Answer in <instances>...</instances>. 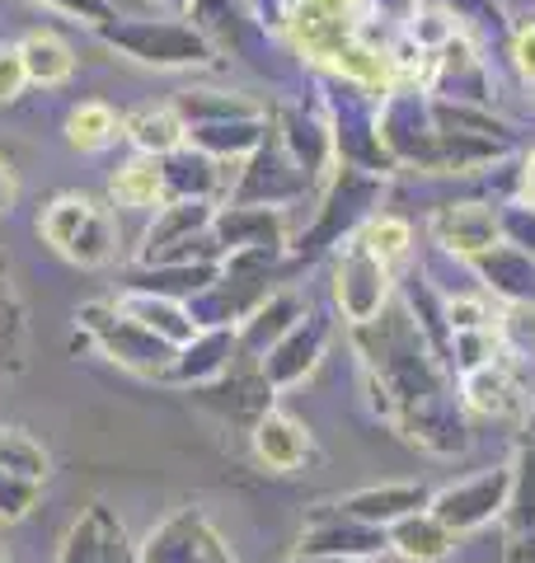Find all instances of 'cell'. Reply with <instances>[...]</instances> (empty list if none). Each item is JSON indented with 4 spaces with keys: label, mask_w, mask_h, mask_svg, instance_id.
Returning a JSON list of instances; mask_svg holds the SVG:
<instances>
[{
    "label": "cell",
    "mask_w": 535,
    "mask_h": 563,
    "mask_svg": "<svg viewBox=\"0 0 535 563\" xmlns=\"http://www.w3.org/2000/svg\"><path fill=\"white\" fill-rule=\"evenodd\" d=\"M352 343L362 352L371 413L395 422L408 442L433 455H456L470 446L451 372L404 301H390L371 324H357Z\"/></svg>",
    "instance_id": "obj_1"
},
{
    "label": "cell",
    "mask_w": 535,
    "mask_h": 563,
    "mask_svg": "<svg viewBox=\"0 0 535 563\" xmlns=\"http://www.w3.org/2000/svg\"><path fill=\"white\" fill-rule=\"evenodd\" d=\"M381 198H385V174L338 165L329 174L325 198H319V207H315V221L296 235V244H287V258L292 263H315L329 250H343V244L357 240V231L381 211Z\"/></svg>",
    "instance_id": "obj_2"
},
{
    "label": "cell",
    "mask_w": 535,
    "mask_h": 563,
    "mask_svg": "<svg viewBox=\"0 0 535 563\" xmlns=\"http://www.w3.org/2000/svg\"><path fill=\"white\" fill-rule=\"evenodd\" d=\"M95 33L103 47H113L122 57H132L137 66H155V70H193V66H211L221 57L203 38V29L184 20H128V14H113Z\"/></svg>",
    "instance_id": "obj_3"
},
{
    "label": "cell",
    "mask_w": 535,
    "mask_h": 563,
    "mask_svg": "<svg viewBox=\"0 0 535 563\" xmlns=\"http://www.w3.org/2000/svg\"><path fill=\"white\" fill-rule=\"evenodd\" d=\"M325 113H329V132H334V161L338 165H352V169H371V174H390V155L381 146V132H376V109H381V95H371L367 85L343 80V76H329L325 70Z\"/></svg>",
    "instance_id": "obj_4"
},
{
    "label": "cell",
    "mask_w": 535,
    "mask_h": 563,
    "mask_svg": "<svg viewBox=\"0 0 535 563\" xmlns=\"http://www.w3.org/2000/svg\"><path fill=\"white\" fill-rule=\"evenodd\" d=\"M76 324H80L85 339L103 352V357H109L113 366H122V372L146 376V380H165L170 376L174 347L165 339H155L146 324H137L118 301H85L76 310Z\"/></svg>",
    "instance_id": "obj_5"
},
{
    "label": "cell",
    "mask_w": 535,
    "mask_h": 563,
    "mask_svg": "<svg viewBox=\"0 0 535 563\" xmlns=\"http://www.w3.org/2000/svg\"><path fill=\"white\" fill-rule=\"evenodd\" d=\"M507 498H512V461L437 488L433 503H427V512L460 540V536H474V531H484V526L503 521Z\"/></svg>",
    "instance_id": "obj_6"
},
{
    "label": "cell",
    "mask_w": 535,
    "mask_h": 563,
    "mask_svg": "<svg viewBox=\"0 0 535 563\" xmlns=\"http://www.w3.org/2000/svg\"><path fill=\"white\" fill-rule=\"evenodd\" d=\"M390 301H395V268L381 254H371L362 240H348L334 258V306L357 329L376 320Z\"/></svg>",
    "instance_id": "obj_7"
},
{
    "label": "cell",
    "mask_w": 535,
    "mask_h": 563,
    "mask_svg": "<svg viewBox=\"0 0 535 563\" xmlns=\"http://www.w3.org/2000/svg\"><path fill=\"white\" fill-rule=\"evenodd\" d=\"M310 188H315V179L277 141V132H268L263 146L249 155V161H240V174H236V184L226 188V198L244 202V207H287V202L306 198Z\"/></svg>",
    "instance_id": "obj_8"
},
{
    "label": "cell",
    "mask_w": 535,
    "mask_h": 563,
    "mask_svg": "<svg viewBox=\"0 0 535 563\" xmlns=\"http://www.w3.org/2000/svg\"><path fill=\"white\" fill-rule=\"evenodd\" d=\"M137 559L141 563H240L198 507H178L174 517L151 526L146 540L137 544Z\"/></svg>",
    "instance_id": "obj_9"
},
{
    "label": "cell",
    "mask_w": 535,
    "mask_h": 563,
    "mask_svg": "<svg viewBox=\"0 0 535 563\" xmlns=\"http://www.w3.org/2000/svg\"><path fill=\"white\" fill-rule=\"evenodd\" d=\"M423 90L433 99L479 103V109H489V103H493V76H489L484 57L470 47L466 33H456V38H446L437 52H427Z\"/></svg>",
    "instance_id": "obj_10"
},
{
    "label": "cell",
    "mask_w": 535,
    "mask_h": 563,
    "mask_svg": "<svg viewBox=\"0 0 535 563\" xmlns=\"http://www.w3.org/2000/svg\"><path fill=\"white\" fill-rule=\"evenodd\" d=\"M390 550V536L381 526H367L348 517L338 503L315 507L301 526V554H325V559H348V563H367Z\"/></svg>",
    "instance_id": "obj_11"
},
{
    "label": "cell",
    "mask_w": 535,
    "mask_h": 563,
    "mask_svg": "<svg viewBox=\"0 0 535 563\" xmlns=\"http://www.w3.org/2000/svg\"><path fill=\"white\" fill-rule=\"evenodd\" d=\"M329 339H334L329 314H325V310H306V314H301V320L259 357L263 380L273 385V390H292V385H301V380H306L315 366H319V357H325Z\"/></svg>",
    "instance_id": "obj_12"
},
{
    "label": "cell",
    "mask_w": 535,
    "mask_h": 563,
    "mask_svg": "<svg viewBox=\"0 0 535 563\" xmlns=\"http://www.w3.org/2000/svg\"><path fill=\"white\" fill-rule=\"evenodd\" d=\"M273 132L277 141L287 146L301 169L310 174V179H329V165H334V132H329V113H325V103H306V99H292V103H277L273 113Z\"/></svg>",
    "instance_id": "obj_13"
},
{
    "label": "cell",
    "mask_w": 535,
    "mask_h": 563,
    "mask_svg": "<svg viewBox=\"0 0 535 563\" xmlns=\"http://www.w3.org/2000/svg\"><path fill=\"white\" fill-rule=\"evenodd\" d=\"M427 231L446 254L474 263L479 254H489L493 244H503V217L489 202H441L427 221Z\"/></svg>",
    "instance_id": "obj_14"
},
{
    "label": "cell",
    "mask_w": 535,
    "mask_h": 563,
    "mask_svg": "<svg viewBox=\"0 0 535 563\" xmlns=\"http://www.w3.org/2000/svg\"><path fill=\"white\" fill-rule=\"evenodd\" d=\"M211 240H217L221 258L236 250H287V217L282 207H244V202H226L211 217Z\"/></svg>",
    "instance_id": "obj_15"
},
{
    "label": "cell",
    "mask_w": 535,
    "mask_h": 563,
    "mask_svg": "<svg viewBox=\"0 0 535 563\" xmlns=\"http://www.w3.org/2000/svg\"><path fill=\"white\" fill-rule=\"evenodd\" d=\"M240 357V339L236 329H198L184 347H174L170 362V385H184V390H203V385H217L221 376H230V366Z\"/></svg>",
    "instance_id": "obj_16"
},
{
    "label": "cell",
    "mask_w": 535,
    "mask_h": 563,
    "mask_svg": "<svg viewBox=\"0 0 535 563\" xmlns=\"http://www.w3.org/2000/svg\"><path fill=\"white\" fill-rule=\"evenodd\" d=\"M132 550L137 544L128 540V531H122V521L103 503H95L89 512H80L70 521V531L57 550V563H122Z\"/></svg>",
    "instance_id": "obj_17"
},
{
    "label": "cell",
    "mask_w": 535,
    "mask_h": 563,
    "mask_svg": "<svg viewBox=\"0 0 535 563\" xmlns=\"http://www.w3.org/2000/svg\"><path fill=\"white\" fill-rule=\"evenodd\" d=\"M160 184H165V202H217V192L230 188L226 165L211 161L198 146H178L160 155Z\"/></svg>",
    "instance_id": "obj_18"
},
{
    "label": "cell",
    "mask_w": 535,
    "mask_h": 563,
    "mask_svg": "<svg viewBox=\"0 0 535 563\" xmlns=\"http://www.w3.org/2000/svg\"><path fill=\"white\" fill-rule=\"evenodd\" d=\"M249 437H254L259 465H268L273 474H296L315 461V437H310L306 422L292 418V413H277V409L259 413Z\"/></svg>",
    "instance_id": "obj_19"
},
{
    "label": "cell",
    "mask_w": 535,
    "mask_h": 563,
    "mask_svg": "<svg viewBox=\"0 0 535 563\" xmlns=\"http://www.w3.org/2000/svg\"><path fill=\"white\" fill-rule=\"evenodd\" d=\"M211 217H217V202H160L151 225H146V235H141V258L137 263H155L170 250H178V244L207 235Z\"/></svg>",
    "instance_id": "obj_20"
},
{
    "label": "cell",
    "mask_w": 535,
    "mask_h": 563,
    "mask_svg": "<svg viewBox=\"0 0 535 563\" xmlns=\"http://www.w3.org/2000/svg\"><path fill=\"white\" fill-rule=\"evenodd\" d=\"M470 268L484 282V291H493L503 306H535V254L503 240L489 254H479Z\"/></svg>",
    "instance_id": "obj_21"
},
{
    "label": "cell",
    "mask_w": 535,
    "mask_h": 563,
    "mask_svg": "<svg viewBox=\"0 0 535 563\" xmlns=\"http://www.w3.org/2000/svg\"><path fill=\"white\" fill-rule=\"evenodd\" d=\"M433 503V493H427L423 484H371V488H357L348 493V498H338V507H343L348 517L367 521V526H381V531H390L395 521L423 512V507Z\"/></svg>",
    "instance_id": "obj_22"
},
{
    "label": "cell",
    "mask_w": 535,
    "mask_h": 563,
    "mask_svg": "<svg viewBox=\"0 0 535 563\" xmlns=\"http://www.w3.org/2000/svg\"><path fill=\"white\" fill-rule=\"evenodd\" d=\"M306 310H310V306L301 301L296 291H287V287L277 291V287H273V291H268L263 301H259V306H254V310H249L244 320H240V329H236L240 352H244V357H263V352L273 347V343H277L282 333H287V329H292V324H296Z\"/></svg>",
    "instance_id": "obj_23"
},
{
    "label": "cell",
    "mask_w": 535,
    "mask_h": 563,
    "mask_svg": "<svg viewBox=\"0 0 535 563\" xmlns=\"http://www.w3.org/2000/svg\"><path fill=\"white\" fill-rule=\"evenodd\" d=\"M221 277V263H137L128 273V291H151L170 296V301H193Z\"/></svg>",
    "instance_id": "obj_24"
},
{
    "label": "cell",
    "mask_w": 535,
    "mask_h": 563,
    "mask_svg": "<svg viewBox=\"0 0 535 563\" xmlns=\"http://www.w3.org/2000/svg\"><path fill=\"white\" fill-rule=\"evenodd\" d=\"M460 404H466L470 413H484V418H512L522 409V385L512 376L507 352L498 362L479 366V372L460 376Z\"/></svg>",
    "instance_id": "obj_25"
},
{
    "label": "cell",
    "mask_w": 535,
    "mask_h": 563,
    "mask_svg": "<svg viewBox=\"0 0 535 563\" xmlns=\"http://www.w3.org/2000/svg\"><path fill=\"white\" fill-rule=\"evenodd\" d=\"M118 306L132 314L137 324H146L155 339H165L170 347H184L193 333H198V324H193V314L184 301H170V296H151V291H118Z\"/></svg>",
    "instance_id": "obj_26"
},
{
    "label": "cell",
    "mask_w": 535,
    "mask_h": 563,
    "mask_svg": "<svg viewBox=\"0 0 535 563\" xmlns=\"http://www.w3.org/2000/svg\"><path fill=\"white\" fill-rule=\"evenodd\" d=\"M20 57H24V70H29V85H43V90H57L76 76V52L62 33L52 29H33L20 38Z\"/></svg>",
    "instance_id": "obj_27"
},
{
    "label": "cell",
    "mask_w": 535,
    "mask_h": 563,
    "mask_svg": "<svg viewBox=\"0 0 535 563\" xmlns=\"http://www.w3.org/2000/svg\"><path fill=\"white\" fill-rule=\"evenodd\" d=\"M390 550H395L404 563H441L446 554L456 550V536L446 531V526L427 512H414V517H404V521H395L390 526Z\"/></svg>",
    "instance_id": "obj_28"
},
{
    "label": "cell",
    "mask_w": 535,
    "mask_h": 563,
    "mask_svg": "<svg viewBox=\"0 0 535 563\" xmlns=\"http://www.w3.org/2000/svg\"><path fill=\"white\" fill-rule=\"evenodd\" d=\"M122 136L132 141V151L137 155H151V161H160V155H170L178 151L188 141V128H184V118L174 113V103L170 109H137L122 118Z\"/></svg>",
    "instance_id": "obj_29"
},
{
    "label": "cell",
    "mask_w": 535,
    "mask_h": 563,
    "mask_svg": "<svg viewBox=\"0 0 535 563\" xmlns=\"http://www.w3.org/2000/svg\"><path fill=\"white\" fill-rule=\"evenodd\" d=\"M174 113L184 118V128H203V122H226V118H259L268 109L236 90H184L174 99Z\"/></svg>",
    "instance_id": "obj_30"
},
{
    "label": "cell",
    "mask_w": 535,
    "mask_h": 563,
    "mask_svg": "<svg viewBox=\"0 0 535 563\" xmlns=\"http://www.w3.org/2000/svg\"><path fill=\"white\" fill-rule=\"evenodd\" d=\"M62 132H66V141L76 151H103V146H113V141L122 136V118L109 109L103 99H85V103H76V109L66 113V122H62Z\"/></svg>",
    "instance_id": "obj_31"
},
{
    "label": "cell",
    "mask_w": 535,
    "mask_h": 563,
    "mask_svg": "<svg viewBox=\"0 0 535 563\" xmlns=\"http://www.w3.org/2000/svg\"><path fill=\"white\" fill-rule=\"evenodd\" d=\"M113 202L128 207V211H155L160 202H165V184H160V161H151V155H137V161H128L118 174H113Z\"/></svg>",
    "instance_id": "obj_32"
},
{
    "label": "cell",
    "mask_w": 535,
    "mask_h": 563,
    "mask_svg": "<svg viewBox=\"0 0 535 563\" xmlns=\"http://www.w3.org/2000/svg\"><path fill=\"white\" fill-rule=\"evenodd\" d=\"M95 211H99V202H95V198H85V192H62L57 202H47L43 221H39V231H43V240L52 244V250L66 254V244L85 231Z\"/></svg>",
    "instance_id": "obj_33"
},
{
    "label": "cell",
    "mask_w": 535,
    "mask_h": 563,
    "mask_svg": "<svg viewBox=\"0 0 535 563\" xmlns=\"http://www.w3.org/2000/svg\"><path fill=\"white\" fill-rule=\"evenodd\" d=\"M503 521H507V540L526 536L535 526V446H531V437L522 442V451L512 455V498H507Z\"/></svg>",
    "instance_id": "obj_34"
},
{
    "label": "cell",
    "mask_w": 535,
    "mask_h": 563,
    "mask_svg": "<svg viewBox=\"0 0 535 563\" xmlns=\"http://www.w3.org/2000/svg\"><path fill=\"white\" fill-rule=\"evenodd\" d=\"M0 470L20 474V479L43 484L52 474V455L43 451V442H33L20 428H0Z\"/></svg>",
    "instance_id": "obj_35"
},
{
    "label": "cell",
    "mask_w": 535,
    "mask_h": 563,
    "mask_svg": "<svg viewBox=\"0 0 535 563\" xmlns=\"http://www.w3.org/2000/svg\"><path fill=\"white\" fill-rule=\"evenodd\" d=\"M357 240H362L371 254H381L390 268H395V263L408 258V244H414V225H408L404 217H395V211H376V217H371L362 231H357Z\"/></svg>",
    "instance_id": "obj_36"
},
{
    "label": "cell",
    "mask_w": 535,
    "mask_h": 563,
    "mask_svg": "<svg viewBox=\"0 0 535 563\" xmlns=\"http://www.w3.org/2000/svg\"><path fill=\"white\" fill-rule=\"evenodd\" d=\"M113 250H118V231H113V217L109 211H95L89 217V225L66 244V254L62 258H70V263H80V268H103V263L113 258Z\"/></svg>",
    "instance_id": "obj_37"
},
{
    "label": "cell",
    "mask_w": 535,
    "mask_h": 563,
    "mask_svg": "<svg viewBox=\"0 0 535 563\" xmlns=\"http://www.w3.org/2000/svg\"><path fill=\"white\" fill-rule=\"evenodd\" d=\"M441 314H446V333H470V329H498L493 310L484 296H446L441 301Z\"/></svg>",
    "instance_id": "obj_38"
},
{
    "label": "cell",
    "mask_w": 535,
    "mask_h": 563,
    "mask_svg": "<svg viewBox=\"0 0 535 563\" xmlns=\"http://www.w3.org/2000/svg\"><path fill=\"white\" fill-rule=\"evenodd\" d=\"M39 498H43V484L0 470V521H24L39 507Z\"/></svg>",
    "instance_id": "obj_39"
},
{
    "label": "cell",
    "mask_w": 535,
    "mask_h": 563,
    "mask_svg": "<svg viewBox=\"0 0 535 563\" xmlns=\"http://www.w3.org/2000/svg\"><path fill=\"white\" fill-rule=\"evenodd\" d=\"M498 339H503L507 352L535 357V306H503V314H498Z\"/></svg>",
    "instance_id": "obj_40"
},
{
    "label": "cell",
    "mask_w": 535,
    "mask_h": 563,
    "mask_svg": "<svg viewBox=\"0 0 535 563\" xmlns=\"http://www.w3.org/2000/svg\"><path fill=\"white\" fill-rule=\"evenodd\" d=\"M33 5H47V10H57L66 14V20H76L85 29H99V24H109L113 20V0H33Z\"/></svg>",
    "instance_id": "obj_41"
},
{
    "label": "cell",
    "mask_w": 535,
    "mask_h": 563,
    "mask_svg": "<svg viewBox=\"0 0 535 563\" xmlns=\"http://www.w3.org/2000/svg\"><path fill=\"white\" fill-rule=\"evenodd\" d=\"M29 90V70L20 57V43H0V103H14Z\"/></svg>",
    "instance_id": "obj_42"
},
{
    "label": "cell",
    "mask_w": 535,
    "mask_h": 563,
    "mask_svg": "<svg viewBox=\"0 0 535 563\" xmlns=\"http://www.w3.org/2000/svg\"><path fill=\"white\" fill-rule=\"evenodd\" d=\"M512 57H516V66H522V76H526V85L535 90V24H526V29H516V38H512Z\"/></svg>",
    "instance_id": "obj_43"
},
{
    "label": "cell",
    "mask_w": 535,
    "mask_h": 563,
    "mask_svg": "<svg viewBox=\"0 0 535 563\" xmlns=\"http://www.w3.org/2000/svg\"><path fill=\"white\" fill-rule=\"evenodd\" d=\"M516 202L535 207V151H526L522 165H516Z\"/></svg>",
    "instance_id": "obj_44"
},
{
    "label": "cell",
    "mask_w": 535,
    "mask_h": 563,
    "mask_svg": "<svg viewBox=\"0 0 535 563\" xmlns=\"http://www.w3.org/2000/svg\"><path fill=\"white\" fill-rule=\"evenodd\" d=\"M287 10H292V0H254V20L268 29H287Z\"/></svg>",
    "instance_id": "obj_45"
},
{
    "label": "cell",
    "mask_w": 535,
    "mask_h": 563,
    "mask_svg": "<svg viewBox=\"0 0 535 563\" xmlns=\"http://www.w3.org/2000/svg\"><path fill=\"white\" fill-rule=\"evenodd\" d=\"M507 563H535V526H531L526 536L507 540Z\"/></svg>",
    "instance_id": "obj_46"
},
{
    "label": "cell",
    "mask_w": 535,
    "mask_h": 563,
    "mask_svg": "<svg viewBox=\"0 0 535 563\" xmlns=\"http://www.w3.org/2000/svg\"><path fill=\"white\" fill-rule=\"evenodd\" d=\"M14 198H20V184H14V169L0 161V217L14 207Z\"/></svg>",
    "instance_id": "obj_47"
},
{
    "label": "cell",
    "mask_w": 535,
    "mask_h": 563,
    "mask_svg": "<svg viewBox=\"0 0 535 563\" xmlns=\"http://www.w3.org/2000/svg\"><path fill=\"white\" fill-rule=\"evenodd\" d=\"M160 10H170V14H188L193 10V0H155Z\"/></svg>",
    "instance_id": "obj_48"
},
{
    "label": "cell",
    "mask_w": 535,
    "mask_h": 563,
    "mask_svg": "<svg viewBox=\"0 0 535 563\" xmlns=\"http://www.w3.org/2000/svg\"><path fill=\"white\" fill-rule=\"evenodd\" d=\"M287 563H348V559H325V554H301V550H296Z\"/></svg>",
    "instance_id": "obj_49"
},
{
    "label": "cell",
    "mask_w": 535,
    "mask_h": 563,
    "mask_svg": "<svg viewBox=\"0 0 535 563\" xmlns=\"http://www.w3.org/2000/svg\"><path fill=\"white\" fill-rule=\"evenodd\" d=\"M531 446H535V418H531Z\"/></svg>",
    "instance_id": "obj_50"
},
{
    "label": "cell",
    "mask_w": 535,
    "mask_h": 563,
    "mask_svg": "<svg viewBox=\"0 0 535 563\" xmlns=\"http://www.w3.org/2000/svg\"><path fill=\"white\" fill-rule=\"evenodd\" d=\"M0 563H6V554H0Z\"/></svg>",
    "instance_id": "obj_51"
}]
</instances>
